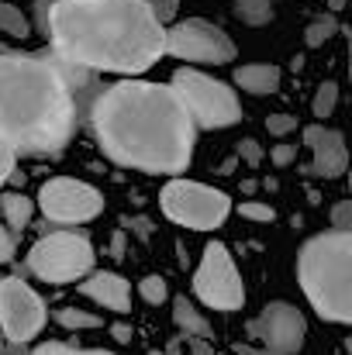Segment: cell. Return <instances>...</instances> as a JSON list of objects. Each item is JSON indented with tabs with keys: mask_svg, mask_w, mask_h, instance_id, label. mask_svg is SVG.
Listing matches in <instances>:
<instances>
[{
	"mask_svg": "<svg viewBox=\"0 0 352 355\" xmlns=\"http://www.w3.org/2000/svg\"><path fill=\"white\" fill-rule=\"evenodd\" d=\"M90 128L108 159L142 173H183L197 141L176 90L138 80L108 87L94 101Z\"/></svg>",
	"mask_w": 352,
	"mask_h": 355,
	"instance_id": "obj_1",
	"label": "cell"
},
{
	"mask_svg": "<svg viewBox=\"0 0 352 355\" xmlns=\"http://www.w3.org/2000/svg\"><path fill=\"white\" fill-rule=\"evenodd\" d=\"M42 28L66 62L108 73H145L166 31L149 0H42Z\"/></svg>",
	"mask_w": 352,
	"mask_h": 355,
	"instance_id": "obj_2",
	"label": "cell"
},
{
	"mask_svg": "<svg viewBox=\"0 0 352 355\" xmlns=\"http://www.w3.org/2000/svg\"><path fill=\"white\" fill-rule=\"evenodd\" d=\"M83 69L38 55H0V138L17 152H59L80 121Z\"/></svg>",
	"mask_w": 352,
	"mask_h": 355,
	"instance_id": "obj_3",
	"label": "cell"
},
{
	"mask_svg": "<svg viewBox=\"0 0 352 355\" xmlns=\"http://www.w3.org/2000/svg\"><path fill=\"white\" fill-rule=\"evenodd\" d=\"M297 279L311 307L335 324L352 321V232H321L297 255Z\"/></svg>",
	"mask_w": 352,
	"mask_h": 355,
	"instance_id": "obj_4",
	"label": "cell"
},
{
	"mask_svg": "<svg viewBox=\"0 0 352 355\" xmlns=\"http://www.w3.org/2000/svg\"><path fill=\"white\" fill-rule=\"evenodd\" d=\"M28 269L42 283H56V286L76 283L94 269V245L87 235L76 232H49L31 245Z\"/></svg>",
	"mask_w": 352,
	"mask_h": 355,
	"instance_id": "obj_5",
	"label": "cell"
},
{
	"mask_svg": "<svg viewBox=\"0 0 352 355\" xmlns=\"http://www.w3.org/2000/svg\"><path fill=\"white\" fill-rule=\"evenodd\" d=\"M173 90L183 101L187 114L194 118V124L201 128H228L242 118V104L235 97V90L228 83L201 73V69H176L173 73Z\"/></svg>",
	"mask_w": 352,
	"mask_h": 355,
	"instance_id": "obj_6",
	"label": "cell"
},
{
	"mask_svg": "<svg viewBox=\"0 0 352 355\" xmlns=\"http://www.w3.org/2000/svg\"><path fill=\"white\" fill-rule=\"evenodd\" d=\"M162 214L183 228H194V232H211V228H221L232 214V200L215 190V187H204V183H194V180H173L162 187Z\"/></svg>",
	"mask_w": 352,
	"mask_h": 355,
	"instance_id": "obj_7",
	"label": "cell"
},
{
	"mask_svg": "<svg viewBox=\"0 0 352 355\" xmlns=\"http://www.w3.org/2000/svg\"><path fill=\"white\" fill-rule=\"evenodd\" d=\"M194 297L215 311H238L245 304V283L235 269V259L221 241H211L194 272Z\"/></svg>",
	"mask_w": 352,
	"mask_h": 355,
	"instance_id": "obj_8",
	"label": "cell"
},
{
	"mask_svg": "<svg viewBox=\"0 0 352 355\" xmlns=\"http://www.w3.org/2000/svg\"><path fill=\"white\" fill-rule=\"evenodd\" d=\"M162 52L183 59V62H211V66H225L235 59V42L215 24L190 17L173 24L169 31H162Z\"/></svg>",
	"mask_w": 352,
	"mask_h": 355,
	"instance_id": "obj_9",
	"label": "cell"
},
{
	"mask_svg": "<svg viewBox=\"0 0 352 355\" xmlns=\"http://www.w3.org/2000/svg\"><path fill=\"white\" fill-rule=\"evenodd\" d=\"M38 204H42V214L56 225H87L104 211L101 190L73 176L49 180L38 193Z\"/></svg>",
	"mask_w": 352,
	"mask_h": 355,
	"instance_id": "obj_10",
	"label": "cell"
},
{
	"mask_svg": "<svg viewBox=\"0 0 352 355\" xmlns=\"http://www.w3.org/2000/svg\"><path fill=\"white\" fill-rule=\"evenodd\" d=\"M45 318H49L45 300L21 276L0 279V328L10 342H17V345L31 342L45 328Z\"/></svg>",
	"mask_w": 352,
	"mask_h": 355,
	"instance_id": "obj_11",
	"label": "cell"
},
{
	"mask_svg": "<svg viewBox=\"0 0 352 355\" xmlns=\"http://www.w3.org/2000/svg\"><path fill=\"white\" fill-rule=\"evenodd\" d=\"M249 328H252V335L262 342V349H269L273 355L301 352V345H304V338H308L304 314H301L297 307H290V304H266Z\"/></svg>",
	"mask_w": 352,
	"mask_h": 355,
	"instance_id": "obj_12",
	"label": "cell"
},
{
	"mask_svg": "<svg viewBox=\"0 0 352 355\" xmlns=\"http://www.w3.org/2000/svg\"><path fill=\"white\" fill-rule=\"evenodd\" d=\"M304 141H308V148H311V155H315V159H311L315 176H321V180H339V176L346 173L349 152H346V141H342L339 131L321 128V124H311V128H304Z\"/></svg>",
	"mask_w": 352,
	"mask_h": 355,
	"instance_id": "obj_13",
	"label": "cell"
},
{
	"mask_svg": "<svg viewBox=\"0 0 352 355\" xmlns=\"http://www.w3.org/2000/svg\"><path fill=\"white\" fill-rule=\"evenodd\" d=\"M80 293L90 297L94 304H101L104 311H115V314H128L131 311V286L117 272H104L101 269V272L87 276L83 286H80Z\"/></svg>",
	"mask_w": 352,
	"mask_h": 355,
	"instance_id": "obj_14",
	"label": "cell"
},
{
	"mask_svg": "<svg viewBox=\"0 0 352 355\" xmlns=\"http://www.w3.org/2000/svg\"><path fill=\"white\" fill-rule=\"evenodd\" d=\"M280 69L269 66V62H249V66H238L235 69V83L245 90V94H255V97H266V94H276L280 90Z\"/></svg>",
	"mask_w": 352,
	"mask_h": 355,
	"instance_id": "obj_15",
	"label": "cell"
},
{
	"mask_svg": "<svg viewBox=\"0 0 352 355\" xmlns=\"http://www.w3.org/2000/svg\"><path fill=\"white\" fill-rule=\"evenodd\" d=\"M173 324H176L187 338H211L208 318H204L187 297H176V300H173Z\"/></svg>",
	"mask_w": 352,
	"mask_h": 355,
	"instance_id": "obj_16",
	"label": "cell"
},
{
	"mask_svg": "<svg viewBox=\"0 0 352 355\" xmlns=\"http://www.w3.org/2000/svg\"><path fill=\"white\" fill-rule=\"evenodd\" d=\"M0 214H3L7 228H10L14 235H21V232L31 225L35 204H31L24 193H3V197H0Z\"/></svg>",
	"mask_w": 352,
	"mask_h": 355,
	"instance_id": "obj_17",
	"label": "cell"
},
{
	"mask_svg": "<svg viewBox=\"0 0 352 355\" xmlns=\"http://www.w3.org/2000/svg\"><path fill=\"white\" fill-rule=\"evenodd\" d=\"M235 17L252 28H262L273 21V0H235Z\"/></svg>",
	"mask_w": 352,
	"mask_h": 355,
	"instance_id": "obj_18",
	"label": "cell"
},
{
	"mask_svg": "<svg viewBox=\"0 0 352 355\" xmlns=\"http://www.w3.org/2000/svg\"><path fill=\"white\" fill-rule=\"evenodd\" d=\"M339 31V21H335V14H321V17H315L311 24H308V31H304V42H308V49H321L332 35Z\"/></svg>",
	"mask_w": 352,
	"mask_h": 355,
	"instance_id": "obj_19",
	"label": "cell"
},
{
	"mask_svg": "<svg viewBox=\"0 0 352 355\" xmlns=\"http://www.w3.org/2000/svg\"><path fill=\"white\" fill-rule=\"evenodd\" d=\"M56 324H62V328L76 331V328H101L104 321H101L97 314H90V311H80V307H62V311H56Z\"/></svg>",
	"mask_w": 352,
	"mask_h": 355,
	"instance_id": "obj_20",
	"label": "cell"
},
{
	"mask_svg": "<svg viewBox=\"0 0 352 355\" xmlns=\"http://www.w3.org/2000/svg\"><path fill=\"white\" fill-rule=\"evenodd\" d=\"M0 31H7V35H14V38H28L31 24H28V17L21 14V7L0 3Z\"/></svg>",
	"mask_w": 352,
	"mask_h": 355,
	"instance_id": "obj_21",
	"label": "cell"
},
{
	"mask_svg": "<svg viewBox=\"0 0 352 355\" xmlns=\"http://www.w3.org/2000/svg\"><path fill=\"white\" fill-rule=\"evenodd\" d=\"M335 104H339V83H332V80H325L318 90H315V114L318 118H328L332 111H335Z\"/></svg>",
	"mask_w": 352,
	"mask_h": 355,
	"instance_id": "obj_22",
	"label": "cell"
},
{
	"mask_svg": "<svg viewBox=\"0 0 352 355\" xmlns=\"http://www.w3.org/2000/svg\"><path fill=\"white\" fill-rule=\"evenodd\" d=\"M138 297H142L145 304L159 307V304L169 297V286H166L162 276H142V283H138Z\"/></svg>",
	"mask_w": 352,
	"mask_h": 355,
	"instance_id": "obj_23",
	"label": "cell"
},
{
	"mask_svg": "<svg viewBox=\"0 0 352 355\" xmlns=\"http://www.w3.org/2000/svg\"><path fill=\"white\" fill-rule=\"evenodd\" d=\"M31 355H115V352H104V349H73V345L45 342V345H38Z\"/></svg>",
	"mask_w": 352,
	"mask_h": 355,
	"instance_id": "obj_24",
	"label": "cell"
},
{
	"mask_svg": "<svg viewBox=\"0 0 352 355\" xmlns=\"http://www.w3.org/2000/svg\"><path fill=\"white\" fill-rule=\"evenodd\" d=\"M266 131L276 135V138H283V135L297 131V118H294V114H269V118H266Z\"/></svg>",
	"mask_w": 352,
	"mask_h": 355,
	"instance_id": "obj_25",
	"label": "cell"
},
{
	"mask_svg": "<svg viewBox=\"0 0 352 355\" xmlns=\"http://www.w3.org/2000/svg\"><path fill=\"white\" fill-rule=\"evenodd\" d=\"M14 162H17V148H14L10 141H3V138H0V187L10 180V173H14Z\"/></svg>",
	"mask_w": 352,
	"mask_h": 355,
	"instance_id": "obj_26",
	"label": "cell"
},
{
	"mask_svg": "<svg viewBox=\"0 0 352 355\" xmlns=\"http://www.w3.org/2000/svg\"><path fill=\"white\" fill-rule=\"evenodd\" d=\"M238 214L249 218V221H273V218H276V211H273L269 204H242Z\"/></svg>",
	"mask_w": 352,
	"mask_h": 355,
	"instance_id": "obj_27",
	"label": "cell"
},
{
	"mask_svg": "<svg viewBox=\"0 0 352 355\" xmlns=\"http://www.w3.org/2000/svg\"><path fill=\"white\" fill-rule=\"evenodd\" d=\"M149 7H152V14H156L159 24H166V21L176 17V0H149Z\"/></svg>",
	"mask_w": 352,
	"mask_h": 355,
	"instance_id": "obj_28",
	"label": "cell"
},
{
	"mask_svg": "<svg viewBox=\"0 0 352 355\" xmlns=\"http://www.w3.org/2000/svg\"><path fill=\"white\" fill-rule=\"evenodd\" d=\"M349 221H352V204L349 200L335 204V211H332V225H335V232H349Z\"/></svg>",
	"mask_w": 352,
	"mask_h": 355,
	"instance_id": "obj_29",
	"label": "cell"
},
{
	"mask_svg": "<svg viewBox=\"0 0 352 355\" xmlns=\"http://www.w3.org/2000/svg\"><path fill=\"white\" fill-rule=\"evenodd\" d=\"M238 155H242V159H245L249 166H259V162H262V148H259V145H255L252 138H245V141L238 145Z\"/></svg>",
	"mask_w": 352,
	"mask_h": 355,
	"instance_id": "obj_30",
	"label": "cell"
},
{
	"mask_svg": "<svg viewBox=\"0 0 352 355\" xmlns=\"http://www.w3.org/2000/svg\"><path fill=\"white\" fill-rule=\"evenodd\" d=\"M14 248H17L14 245V232L0 225V262H10L14 259Z\"/></svg>",
	"mask_w": 352,
	"mask_h": 355,
	"instance_id": "obj_31",
	"label": "cell"
},
{
	"mask_svg": "<svg viewBox=\"0 0 352 355\" xmlns=\"http://www.w3.org/2000/svg\"><path fill=\"white\" fill-rule=\"evenodd\" d=\"M269 159H273V166H290V162L297 159V148H294V145H276V148L269 152Z\"/></svg>",
	"mask_w": 352,
	"mask_h": 355,
	"instance_id": "obj_32",
	"label": "cell"
},
{
	"mask_svg": "<svg viewBox=\"0 0 352 355\" xmlns=\"http://www.w3.org/2000/svg\"><path fill=\"white\" fill-rule=\"evenodd\" d=\"M187 345H190V355H218L211 338H187Z\"/></svg>",
	"mask_w": 352,
	"mask_h": 355,
	"instance_id": "obj_33",
	"label": "cell"
},
{
	"mask_svg": "<svg viewBox=\"0 0 352 355\" xmlns=\"http://www.w3.org/2000/svg\"><path fill=\"white\" fill-rule=\"evenodd\" d=\"M111 331H115V338L121 342V345H124V342H131V335H135V331H131V324H115Z\"/></svg>",
	"mask_w": 352,
	"mask_h": 355,
	"instance_id": "obj_34",
	"label": "cell"
},
{
	"mask_svg": "<svg viewBox=\"0 0 352 355\" xmlns=\"http://www.w3.org/2000/svg\"><path fill=\"white\" fill-rule=\"evenodd\" d=\"M235 352L238 355H273L269 349H252V345H235Z\"/></svg>",
	"mask_w": 352,
	"mask_h": 355,
	"instance_id": "obj_35",
	"label": "cell"
},
{
	"mask_svg": "<svg viewBox=\"0 0 352 355\" xmlns=\"http://www.w3.org/2000/svg\"><path fill=\"white\" fill-rule=\"evenodd\" d=\"M328 7H332V14H335V10H342V7H346V0H328Z\"/></svg>",
	"mask_w": 352,
	"mask_h": 355,
	"instance_id": "obj_36",
	"label": "cell"
},
{
	"mask_svg": "<svg viewBox=\"0 0 352 355\" xmlns=\"http://www.w3.org/2000/svg\"><path fill=\"white\" fill-rule=\"evenodd\" d=\"M149 355H166V352H159V349H156V352H149Z\"/></svg>",
	"mask_w": 352,
	"mask_h": 355,
	"instance_id": "obj_37",
	"label": "cell"
},
{
	"mask_svg": "<svg viewBox=\"0 0 352 355\" xmlns=\"http://www.w3.org/2000/svg\"><path fill=\"white\" fill-rule=\"evenodd\" d=\"M0 355H3V342H0Z\"/></svg>",
	"mask_w": 352,
	"mask_h": 355,
	"instance_id": "obj_38",
	"label": "cell"
}]
</instances>
